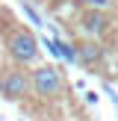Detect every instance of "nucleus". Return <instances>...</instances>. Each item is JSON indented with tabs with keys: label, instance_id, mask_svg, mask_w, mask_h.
<instances>
[{
	"label": "nucleus",
	"instance_id": "nucleus-1",
	"mask_svg": "<svg viewBox=\"0 0 118 121\" xmlns=\"http://www.w3.org/2000/svg\"><path fill=\"white\" fill-rule=\"evenodd\" d=\"M33 89L41 98H56L62 92V74L53 65H41V68L33 71Z\"/></svg>",
	"mask_w": 118,
	"mask_h": 121
},
{
	"label": "nucleus",
	"instance_id": "nucleus-2",
	"mask_svg": "<svg viewBox=\"0 0 118 121\" xmlns=\"http://www.w3.org/2000/svg\"><path fill=\"white\" fill-rule=\"evenodd\" d=\"M9 56L15 59L18 65H30L35 62V56H38V47H35V39L30 33H15L9 39Z\"/></svg>",
	"mask_w": 118,
	"mask_h": 121
},
{
	"label": "nucleus",
	"instance_id": "nucleus-3",
	"mask_svg": "<svg viewBox=\"0 0 118 121\" xmlns=\"http://www.w3.org/2000/svg\"><path fill=\"white\" fill-rule=\"evenodd\" d=\"M27 86H30V80H27V74H24L21 68H6V71H0V92H3L9 100L24 98V95H27Z\"/></svg>",
	"mask_w": 118,
	"mask_h": 121
},
{
	"label": "nucleus",
	"instance_id": "nucleus-4",
	"mask_svg": "<svg viewBox=\"0 0 118 121\" xmlns=\"http://www.w3.org/2000/svg\"><path fill=\"white\" fill-rule=\"evenodd\" d=\"M86 30L94 33V35H100V33L106 30V18H103V15H88V18H86Z\"/></svg>",
	"mask_w": 118,
	"mask_h": 121
},
{
	"label": "nucleus",
	"instance_id": "nucleus-5",
	"mask_svg": "<svg viewBox=\"0 0 118 121\" xmlns=\"http://www.w3.org/2000/svg\"><path fill=\"white\" fill-rule=\"evenodd\" d=\"M83 59H86V62L100 59V47H97V44H86V47H83Z\"/></svg>",
	"mask_w": 118,
	"mask_h": 121
}]
</instances>
